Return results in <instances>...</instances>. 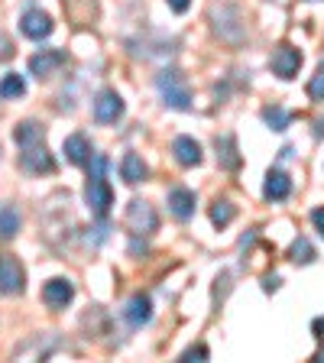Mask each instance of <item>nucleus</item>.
I'll list each match as a JSON object with an SVG mask.
<instances>
[{"instance_id": "1", "label": "nucleus", "mask_w": 324, "mask_h": 363, "mask_svg": "<svg viewBox=\"0 0 324 363\" xmlns=\"http://www.w3.org/2000/svg\"><path fill=\"white\" fill-rule=\"evenodd\" d=\"M107 172V159L104 156H91V169H88V185H84V201H88L94 218H107L113 204V189L111 182L104 179Z\"/></svg>"}, {"instance_id": "2", "label": "nucleus", "mask_w": 324, "mask_h": 363, "mask_svg": "<svg viewBox=\"0 0 324 363\" xmlns=\"http://www.w3.org/2000/svg\"><path fill=\"white\" fill-rule=\"evenodd\" d=\"M156 88H159V94H162V101H166L169 107H175V111H189L191 107V91H189V84H185V78H181V72H175V68L159 72Z\"/></svg>"}, {"instance_id": "3", "label": "nucleus", "mask_w": 324, "mask_h": 363, "mask_svg": "<svg viewBox=\"0 0 324 363\" xmlns=\"http://www.w3.org/2000/svg\"><path fill=\"white\" fill-rule=\"evenodd\" d=\"M20 166L23 172H30V175H45V172H52L55 169V159L52 152L45 150V143H33V146H20Z\"/></svg>"}, {"instance_id": "4", "label": "nucleus", "mask_w": 324, "mask_h": 363, "mask_svg": "<svg viewBox=\"0 0 324 363\" xmlns=\"http://www.w3.org/2000/svg\"><path fill=\"white\" fill-rule=\"evenodd\" d=\"M26 289V276L16 257H0V295H20Z\"/></svg>"}, {"instance_id": "5", "label": "nucleus", "mask_w": 324, "mask_h": 363, "mask_svg": "<svg viewBox=\"0 0 324 363\" xmlns=\"http://www.w3.org/2000/svg\"><path fill=\"white\" fill-rule=\"evenodd\" d=\"M127 224L133 234H152L159 227V218H156V211H152V204L136 198V201H130V208H127Z\"/></svg>"}, {"instance_id": "6", "label": "nucleus", "mask_w": 324, "mask_h": 363, "mask_svg": "<svg viewBox=\"0 0 324 363\" xmlns=\"http://www.w3.org/2000/svg\"><path fill=\"white\" fill-rule=\"evenodd\" d=\"M123 117V101L117 91H101L94 98V121L98 123H117Z\"/></svg>"}, {"instance_id": "7", "label": "nucleus", "mask_w": 324, "mask_h": 363, "mask_svg": "<svg viewBox=\"0 0 324 363\" xmlns=\"http://www.w3.org/2000/svg\"><path fill=\"white\" fill-rule=\"evenodd\" d=\"M20 33L26 39H36L39 43V39H45L49 33H52V16L43 13V10H36V7L26 10V13L20 16Z\"/></svg>"}, {"instance_id": "8", "label": "nucleus", "mask_w": 324, "mask_h": 363, "mask_svg": "<svg viewBox=\"0 0 324 363\" xmlns=\"http://www.w3.org/2000/svg\"><path fill=\"white\" fill-rule=\"evenodd\" d=\"M298 65H302V52H298L295 45H279V49L272 52V72H276L282 82L298 75Z\"/></svg>"}, {"instance_id": "9", "label": "nucleus", "mask_w": 324, "mask_h": 363, "mask_svg": "<svg viewBox=\"0 0 324 363\" xmlns=\"http://www.w3.org/2000/svg\"><path fill=\"white\" fill-rule=\"evenodd\" d=\"M65 59L68 55L62 52V49H39V52L30 59V72L36 78H49V75H55V72L65 65Z\"/></svg>"}, {"instance_id": "10", "label": "nucleus", "mask_w": 324, "mask_h": 363, "mask_svg": "<svg viewBox=\"0 0 324 363\" xmlns=\"http://www.w3.org/2000/svg\"><path fill=\"white\" fill-rule=\"evenodd\" d=\"M75 298V286L68 279H49L45 282V289H43V302L49 305L52 311H62L68 302Z\"/></svg>"}, {"instance_id": "11", "label": "nucleus", "mask_w": 324, "mask_h": 363, "mask_svg": "<svg viewBox=\"0 0 324 363\" xmlns=\"http://www.w3.org/2000/svg\"><path fill=\"white\" fill-rule=\"evenodd\" d=\"M214 146H218V162H220V169H227V172H237L243 159H240V150H237L234 133L218 136V140H214Z\"/></svg>"}, {"instance_id": "12", "label": "nucleus", "mask_w": 324, "mask_h": 363, "mask_svg": "<svg viewBox=\"0 0 324 363\" xmlns=\"http://www.w3.org/2000/svg\"><path fill=\"white\" fill-rule=\"evenodd\" d=\"M172 156H175V162H179V166L191 169V166H198V162H201V146H198L191 136H175Z\"/></svg>"}, {"instance_id": "13", "label": "nucleus", "mask_w": 324, "mask_h": 363, "mask_svg": "<svg viewBox=\"0 0 324 363\" xmlns=\"http://www.w3.org/2000/svg\"><path fill=\"white\" fill-rule=\"evenodd\" d=\"M263 195H266V201H286V198L292 195V179H289L286 172H279V169H272V172L266 175Z\"/></svg>"}, {"instance_id": "14", "label": "nucleus", "mask_w": 324, "mask_h": 363, "mask_svg": "<svg viewBox=\"0 0 324 363\" xmlns=\"http://www.w3.org/2000/svg\"><path fill=\"white\" fill-rule=\"evenodd\" d=\"M123 318H127V325L130 328H143L150 325V318H152V305L146 295H133L127 302V308H123Z\"/></svg>"}, {"instance_id": "15", "label": "nucleus", "mask_w": 324, "mask_h": 363, "mask_svg": "<svg viewBox=\"0 0 324 363\" xmlns=\"http://www.w3.org/2000/svg\"><path fill=\"white\" fill-rule=\"evenodd\" d=\"M169 211L179 220H189L195 214V191L191 189H172L169 191Z\"/></svg>"}, {"instance_id": "16", "label": "nucleus", "mask_w": 324, "mask_h": 363, "mask_svg": "<svg viewBox=\"0 0 324 363\" xmlns=\"http://www.w3.org/2000/svg\"><path fill=\"white\" fill-rule=\"evenodd\" d=\"M65 159L72 166H88L91 162V143L84 133H72L65 140Z\"/></svg>"}, {"instance_id": "17", "label": "nucleus", "mask_w": 324, "mask_h": 363, "mask_svg": "<svg viewBox=\"0 0 324 363\" xmlns=\"http://www.w3.org/2000/svg\"><path fill=\"white\" fill-rule=\"evenodd\" d=\"M121 175H123V182H127V185H136V182L146 179V162L136 156V152H127V156H123V162H121Z\"/></svg>"}, {"instance_id": "18", "label": "nucleus", "mask_w": 324, "mask_h": 363, "mask_svg": "<svg viewBox=\"0 0 324 363\" xmlns=\"http://www.w3.org/2000/svg\"><path fill=\"white\" fill-rule=\"evenodd\" d=\"M20 230V211L13 204H0V240H10Z\"/></svg>"}, {"instance_id": "19", "label": "nucleus", "mask_w": 324, "mask_h": 363, "mask_svg": "<svg viewBox=\"0 0 324 363\" xmlns=\"http://www.w3.org/2000/svg\"><path fill=\"white\" fill-rule=\"evenodd\" d=\"M45 136V127L36 121H23L20 127H16V143L20 146H33V143H43Z\"/></svg>"}, {"instance_id": "20", "label": "nucleus", "mask_w": 324, "mask_h": 363, "mask_svg": "<svg viewBox=\"0 0 324 363\" xmlns=\"http://www.w3.org/2000/svg\"><path fill=\"white\" fill-rule=\"evenodd\" d=\"M23 94H26L23 75H16V72L4 75V82H0V101H13V98H23Z\"/></svg>"}, {"instance_id": "21", "label": "nucleus", "mask_w": 324, "mask_h": 363, "mask_svg": "<svg viewBox=\"0 0 324 363\" xmlns=\"http://www.w3.org/2000/svg\"><path fill=\"white\" fill-rule=\"evenodd\" d=\"M263 121L269 123V130H279V133H282V130L289 127V121H292V113L282 111V107H266V111H263Z\"/></svg>"}, {"instance_id": "22", "label": "nucleus", "mask_w": 324, "mask_h": 363, "mask_svg": "<svg viewBox=\"0 0 324 363\" xmlns=\"http://www.w3.org/2000/svg\"><path fill=\"white\" fill-rule=\"evenodd\" d=\"M289 257L295 259V263H311V259H315V247H311L308 240H305V237H298V240L292 243V250H289Z\"/></svg>"}, {"instance_id": "23", "label": "nucleus", "mask_w": 324, "mask_h": 363, "mask_svg": "<svg viewBox=\"0 0 324 363\" xmlns=\"http://www.w3.org/2000/svg\"><path fill=\"white\" fill-rule=\"evenodd\" d=\"M234 214H237V208L230 201H214V208H211V220L218 227H227L230 220H234Z\"/></svg>"}, {"instance_id": "24", "label": "nucleus", "mask_w": 324, "mask_h": 363, "mask_svg": "<svg viewBox=\"0 0 324 363\" xmlns=\"http://www.w3.org/2000/svg\"><path fill=\"white\" fill-rule=\"evenodd\" d=\"M308 94L315 101H324V65H318V72L311 75V82H308Z\"/></svg>"}, {"instance_id": "25", "label": "nucleus", "mask_w": 324, "mask_h": 363, "mask_svg": "<svg viewBox=\"0 0 324 363\" xmlns=\"http://www.w3.org/2000/svg\"><path fill=\"white\" fill-rule=\"evenodd\" d=\"M181 360H208V347H204V344H198V347H189L185 354H181Z\"/></svg>"}, {"instance_id": "26", "label": "nucleus", "mask_w": 324, "mask_h": 363, "mask_svg": "<svg viewBox=\"0 0 324 363\" xmlns=\"http://www.w3.org/2000/svg\"><path fill=\"white\" fill-rule=\"evenodd\" d=\"M13 55V43H10L7 33H0V62H7Z\"/></svg>"}, {"instance_id": "27", "label": "nucleus", "mask_w": 324, "mask_h": 363, "mask_svg": "<svg viewBox=\"0 0 324 363\" xmlns=\"http://www.w3.org/2000/svg\"><path fill=\"white\" fill-rule=\"evenodd\" d=\"M311 224H315L318 234L324 237V208H315V211H311Z\"/></svg>"}, {"instance_id": "28", "label": "nucleus", "mask_w": 324, "mask_h": 363, "mask_svg": "<svg viewBox=\"0 0 324 363\" xmlns=\"http://www.w3.org/2000/svg\"><path fill=\"white\" fill-rule=\"evenodd\" d=\"M169 7H172L175 13H185V10L191 7V0H169Z\"/></svg>"}, {"instance_id": "29", "label": "nucleus", "mask_w": 324, "mask_h": 363, "mask_svg": "<svg viewBox=\"0 0 324 363\" xmlns=\"http://www.w3.org/2000/svg\"><path fill=\"white\" fill-rule=\"evenodd\" d=\"M263 289H266V292H276V289H279V276H266Z\"/></svg>"}, {"instance_id": "30", "label": "nucleus", "mask_w": 324, "mask_h": 363, "mask_svg": "<svg viewBox=\"0 0 324 363\" xmlns=\"http://www.w3.org/2000/svg\"><path fill=\"white\" fill-rule=\"evenodd\" d=\"M315 133H318V136H321V133H324V121H318V127H315Z\"/></svg>"}]
</instances>
